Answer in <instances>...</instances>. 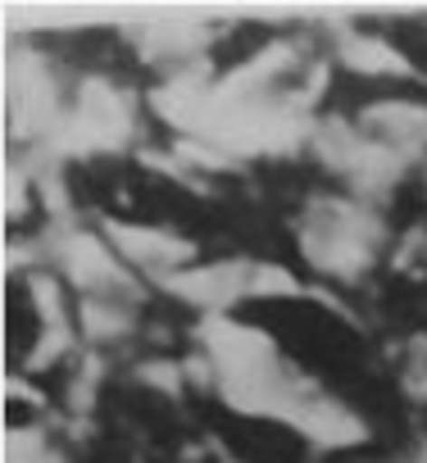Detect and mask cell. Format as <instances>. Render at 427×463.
Masks as SVG:
<instances>
[]
</instances>
